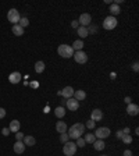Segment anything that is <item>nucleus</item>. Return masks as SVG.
Segmentation results:
<instances>
[{
  "instance_id": "obj_29",
  "label": "nucleus",
  "mask_w": 139,
  "mask_h": 156,
  "mask_svg": "<svg viewBox=\"0 0 139 156\" xmlns=\"http://www.w3.org/2000/svg\"><path fill=\"white\" fill-rule=\"evenodd\" d=\"M85 143H86V142H85L84 138H81V137H79V138H76V143H75L76 148H84Z\"/></svg>"
},
{
  "instance_id": "obj_37",
  "label": "nucleus",
  "mask_w": 139,
  "mask_h": 156,
  "mask_svg": "<svg viewBox=\"0 0 139 156\" xmlns=\"http://www.w3.org/2000/svg\"><path fill=\"white\" fill-rule=\"evenodd\" d=\"M6 116V110L3 107H0V118H3Z\"/></svg>"
},
{
  "instance_id": "obj_1",
  "label": "nucleus",
  "mask_w": 139,
  "mask_h": 156,
  "mask_svg": "<svg viewBox=\"0 0 139 156\" xmlns=\"http://www.w3.org/2000/svg\"><path fill=\"white\" fill-rule=\"evenodd\" d=\"M67 134L71 139L79 138L82 134H85V124H82V123H75L74 126H71L70 128H68Z\"/></svg>"
},
{
  "instance_id": "obj_16",
  "label": "nucleus",
  "mask_w": 139,
  "mask_h": 156,
  "mask_svg": "<svg viewBox=\"0 0 139 156\" xmlns=\"http://www.w3.org/2000/svg\"><path fill=\"white\" fill-rule=\"evenodd\" d=\"M25 151V145L22 141H17V142L14 143V152L15 153H22V152Z\"/></svg>"
},
{
  "instance_id": "obj_11",
  "label": "nucleus",
  "mask_w": 139,
  "mask_h": 156,
  "mask_svg": "<svg viewBox=\"0 0 139 156\" xmlns=\"http://www.w3.org/2000/svg\"><path fill=\"white\" fill-rule=\"evenodd\" d=\"M126 113H128L129 116H136L139 113V106L135 103H129L126 106Z\"/></svg>"
},
{
  "instance_id": "obj_40",
  "label": "nucleus",
  "mask_w": 139,
  "mask_h": 156,
  "mask_svg": "<svg viewBox=\"0 0 139 156\" xmlns=\"http://www.w3.org/2000/svg\"><path fill=\"white\" fill-rule=\"evenodd\" d=\"M122 135H124V134H122V130H118L117 131V138H121Z\"/></svg>"
},
{
  "instance_id": "obj_12",
  "label": "nucleus",
  "mask_w": 139,
  "mask_h": 156,
  "mask_svg": "<svg viewBox=\"0 0 139 156\" xmlns=\"http://www.w3.org/2000/svg\"><path fill=\"white\" fill-rule=\"evenodd\" d=\"M61 92V95L64 96V98H67V99H70V98H72V96H74V88L72 87H65L63 89V91H60Z\"/></svg>"
},
{
  "instance_id": "obj_27",
  "label": "nucleus",
  "mask_w": 139,
  "mask_h": 156,
  "mask_svg": "<svg viewBox=\"0 0 139 156\" xmlns=\"http://www.w3.org/2000/svg\"><path fill=\"white\" fill-rule=\"evenodd\" d=\"M85 142H88V143H93L95 141H96V137H95V134H86L85 135Z\"/></svg>"
},
{
  "instance_id": "obj_14",
  "label": "nucleus",
  "mask_w": 139,
  "mask_h": 156,
  "mask_svg": "<svg viewBox=\"0 0 139 156\" xmlns=\"http://www.w3.org/2000/svg\"><path fill=\"white\" fill-rule=\"evenodd\" d=\"M20 127H21V123L18 121V120H13V121L10 123V132H18L20 131Z\"/></svg>"
},
{
  "instance_id": "obj_21",
  "label": "nucleus",
  "mask_w": 139,
  "mask_h": 156,
  "mask_svg": "<svg viewBox=\"0 0 139 156\" xmlns=\"http://www.w3.org/2000/svg\"><path fill=\"white\" fill-rule=\"evenodd\" d=\"M110 13H111V15H118V14L121 13V9H120V6H117V4H111L110 6Z\"/></svg>"
},
{
  "instance_id": "obj_28",
  "label": "nucleus",
  "mask_w": 139,
  "mask_h": 156,
  "mask_svg": "<svg viewBox=\"0 0 139 156\" xmlns=\"http://www.w3.org/2000/svg\"><path fill=\"white\" fill-rule=\"evenodd\" d=\"M121 139H122V142L125 143V145H128V143L132 142V137H131V134H124L121 137Z\"/></svg>"
},
{
  "instance_id": "obj_15",
  "label": "nucleus",
  "mask_w": 139,
  "mask_h": 156,
  "mask_svg": "<svg viewBox=\"0 0 139 156\" xmlns=\"http://www.w3.org/2000/svg\"><path fill=\"white\" fill-rule=\"evenodd\" d=\"M22 142H24L25 146H34L35 143H36V139H35L34 137H31V135H26V137H24Z\"/></svg>"
},
{
  "instance_id": "obj_24",
  "label": "nucleus",
  "mask_w": 139,
  "mask_h": 156,
  "mask_svg": "<svg viewBox=\"0 0 139 156\" xmlns=\"http://www.w3.org/2000/svg\"><path fill=\"white\" fill-rule=\"evenodd\" d=\"M78 35H79V38H86V36H88V28H86V26H81L79 25V28H78Z\"/></svg>"
},
{
  "instance_id": "obj_7",
  "label": "nucleus",
  "mask_w": 139,
  "mask_h": 156,
  "mask_svg": "<svg viewBox=\"0 0 139 156\" xmlns=\"http://www.w3.org/2000/svg\"><path fill=\"white\" fill-rule=\"evenodd\" d=\"M74 59H75L76 63H79V64H84V63H86L88 61V56H86V53L82 52V50H78V52L74 53Z\"/></svg>"
},
{
  "instance_id": "obj_25",
  "label": "nucleus",
  "mask_w": 139,
  "mask_h": 156,
  "mask_svg": "<svg viewBox=\"0 0 139 156\" xmlns=\"http://www.w3.org/2000/svg\"><path fill=\"white\" fill-rule=\"evenodd\" d=\"M35 71L38 74L43 73L45 71V63L43 61H36V64H35Z\"/></svg>"
},
{
  "instance_id": "obj_13",
  "label": "nucleus",
  "mask_w": 139,
  "mask_h": 156,
  "mask_svg": "<svg viewBox=\"0 0 139 156\" xmlns=\"http://www.w3.org/2000/svg\"><path fill=\"white\" fill-rule=\"evenodd\" d=\"M20 79H21V74L18 73V71H14V73H11L9 75V81L11 84H18Z\"/></svg>"
},
{
  "instance_id": "obj_8",
  "label": "nucleus",
  "mask_w": 139,
  "mask_h": 156,
  "mask_svg": "<svg viewBox=\"0 0 139 156\" xmlns=\"http://www.w3.org/2000/svg\"><path fill=\"white\" fill-rule=\"evenodd\" d=\"M78 22L81 24V26L90 25V22H92V17H90V14H88V13L81 14V17H79V20H78Z\"/></svg>"
},
{
  "instance_id": "obj_18",
  "label": "nucleus",
  "mask_w": 139,
  "mask_h": 156,
  "mask_svg": "<svg viewBox=\"0 0 139 156\" xmlns=\"http://www.w3.org/2000/svg\"><path fill=\"white\" fill-rule=\"evenodd\" d=\"M106 146V143L103 142V139H96L95 142H93V148L96 149V151H103Z\"/></svg>"
},
{
  "instance_id": "obj_33",
  "label": "nucleus",
  "mask_w": 139,
  "mask_h": 156,
  "mask_svg": "<svg viewBox=\"0 0 139 156\" xmlns=\"http://www.w3.org/2000/svg\"><path fill=\"white\" fill-rule=\"evenodd\" d=\"M71 26L72 28H75V29H78V28H79V22H78V20H74V21L71 22Z\"/></svg>"
},
{
  "instance_id": "obj_23",
  "label": "nucleus",
  "mask_w": 139,
  "mask_h": 156,
  "mask_svg": "<svg viewBox=\"0 0 139 156\" xmlns=\"http://www.w3.org/2000/svg\"><path fill=\"white\" fill-rule=\"evenodd\" d=\"M54 114H56V117L61 118V117H64V114H65V109H64L63 106H59V107H56V109H54Z\"/></svg>"
},
{
  "instance_id": "obj_20",
  "label": "nucleus",
  "mask_w": 139,
  "mask_h": 156,
  "mask_svg": "<svg viewBox=\"0 0 139 156\" xmlns=\"http://www.w3.org/2000/svg\"><path fill=\"white\" fill-rule=\"evenodd\" d=\"M74 95H75V98H74V99H76L78 102H79V100H84L85 98H86V93H85V91H82V89H79V91H75V92H74Z\"/></svg>"
},
{
  "instance_id": "obj_5",
  "label": "nucleus",
  "mask_w": 139,
  "mask_h": 156,
  "mask_svg": "<svg viewBox=\"0 0 139 156\" xmlns=\"http://www.w3.org/2000/svg\"><path fill=\"white\" fill-rule=\"evenodd\" d=\"M110 135V128L109 127H99L95 132V137L97 139H103V138H107Z\"/></svg>"
},
{
  "instance_id": "obj_39",
  "label": "nucleus",
  "mask_w": 139,
  "mask_h": 156,
  "mask_svg": "<svg viewBox=\"0 0 139 156\" xmlns=\"http://www.w3.org/2000/svg\"><path fill=\"white\" fill-rule=\"evenodd\" d=\"M124 100H125V103H126V104H129V103H132V102H131V100H132V99H131L129 96H126V98H125V99H124Z\"/></svg>"
},
{
  "instance_id": "obj_4",
  "label": "nucleus",
  "mask_w": 139,
  "mask_h": 156,
  "mask_svg": "<svg viewBox=\"0 0 139 156\" xmlns=\"http://www.w3.org/2000/svg\"><path fill=\"white\" fill-rule=\"evenodd\" d=\"M63 152L65 156H74L76 152V145L75 142H65L63 146Z\"/></svg>"
},
{
  "instance_id": "obj_26",
  "label": "nucleus",
  "mask_w": 139,
  "mask_h": 156,
  "mask_svg": "<svg viewBox=\"0 0 139 156\" xmlns=\"http://www.w3.org/2000/svg\"><path fill=\"white\" fill-rule=\"evenodd\" d=\"M18 22H20L18 25L21 26V28H25V26H28V25H29V20H28L26 17H21Z\"/></svg>"
},
{
  "instance_id": "obj_9",
  "label": "nucleus",
  "mask_w": 139,
  "mask_h": 156,
  "mask_svg": "<svg viewBox=\"0 0 139 156\" xmlns=\"http://www.w3.org/2000/svg\"><path fill=\"white\" fill-rule=\"evenodd\" d=\"M65 104H67V109H70L71 112H75V110H78V107H79V102L76 99H74V98H70V99L65 102Z\"/></svg>"
},
{
  "instance_id": "obj_6",
  "label": "nucleus",
  "mask_w": 139,
  "mask_h": 156,
  "mask_svg": "<svg viewBox=\"0 0 139 156\" xmlns=\"http://www.w3.org/2000/svg\"><path fill=\"white\" fill-rule=\"evenodd\" d=\"M7 18H9V21L10 22H13L14 25L17 24L18 21H20V13H18L15 9H11V10H9V13H7Z\"/></svg>"
},
{
  "instance_id": "obj_36",
  "label": "nucleus",
  "mask_w": 139,
  "mask_h": 156,
  "mask_svg": "<svg viewBox=\"0 0 139 156\" xmlns=\"http://www.w3.org/2000/svg\"><path fill=\"white\" fill-rule=\"evenodd\" d=\"M132 70H134V71H138V70H139V65H138V61H135L134 64H132Z\"/></svg>"
},
{
  "instance_id": "obj_42",
  "label": "nucleus",
  "mask_w": 139,
  "mask_h": 156,
  "mask_svg": "<svg viewBox=\"0 0 139 156\" xmlns=\"http://www.w3.org/2000/svg\"><path fill=\"white\" fill-rule=\"evenodd\" d=\"M101 156H107V155H101Z\"/></svg>"
},
{
  "instance_id": "obj_17",
  "label": "nucleus",
  "mask_w": 139,
  "mask_h": 156,
  "mask_svg": "<svg viewBox=\"0 0 139 156\" xmlns=\"http://www.w3.org/2000/svg\"><path fill=\"white\" fill-rule=\"evenodd\" d=\"M56 130H57V132H60V134H63V132H67V124L64 121H57V124H56Z\"/></svg>"
},
{
  "instance_id": "obj_34",
  "label": "nucleus",
  "mask_w": 139,
  "mask_h": 156,
  "mask_svg": "<svg viewBox=\"0 0 139 156\" xmlns=\"http://www.w3.org/2000/svg\"><path fill=\"white\" fill-rule=\"evenodd\" d=\"M96 26H95V25H90V26H89V29H88V34H95V32H96Z\"/></svg>"
},
{
  "instance_id": "obj_30",
  "label": "nucleus",
  "mask_w": 139,
  "mask_h": 156,
  "mask_svg": "<svg viewBox=\"0 0 139 156\" xmlns=\"http://www.w3.org/2000/svg\"><path fill=\"white\" fill-rule=\"evenodd\" d=\"M68 139H70V137H68V134H67V132H63V134L60 135V141H61L63 143L68 142Z\"/></svg>"
},
{
  "instance_id": "obj_19",
  "label": "nucleus",
  "mask_w": 139,
  "mask_h": 156,
  "mask_svg": "<svg viewBox=\"0 0 139 156\" xmlns=\"http://www.w3.org/2000/svg\"><path fill=\"white\" fill-rule=\"evenodd\" d=\"M11 31H13V34L15 35V36H21V35H24V28H21V26L18 25V24L13 25Z\"/></svg>"
},
{
  "instance_id": "obj_31",
  "label": "nucleus",
  "mask_w": 139,
  "mask_h": 156,
  "mask_svg": "<svg viewBox=\"0 0 139 156\" xmlns=\"http://www.w3.org/2000/svg\"><path fill=\"white\" fill-rule=\"evenodd\" d=\"M85 128H89V130L95 128V121H93V120H88V121H86V126H85Z\"/></svg>"
},
{
  "instance_id": "obj_2",
  "label": "nucleus",
  "mask_w": 139,
  "mask_h": 156,
  "mask_svg": "<svg viewBox=\"0 0 139 156\" xmlns=\"http://www.w3.org/2000/svg\"><path fill=\"white\" fill-rule=\"evenodd\" d=\"M57 52H59V54L61 57H64V59H70V57L74 56V50H72V48L70 46V45H60L59 49H57Z\"/></svg>"
},
{
  "instance_id": "obj_38",
  "label": "nucleus",
  "mask_w": 139,
  "mask_h": 156,
  "mask_svg": "<svg viewBox=\"0 0 139 156\" xmlns=\"http://www.w3.org/2000/svg\"><path fill=\"white\" fill-rule=\"evenodd\" d=\"M124 156H132V152L129 149H126V151H124Z\"/></svg>"
},
{
  "instance_id": "obj_22",
  "label": "nucleus",
  "mask_w": 139,
  "mask_h": 156,
  "mask_svg": "<svg viewBox=\"0 0 139 156\" xmlns=\"http://www.w3.org/2000/svg\"><path fill=\"white\" fill-rule=\"evenodd\" d=\"M72 50L74 52H78V50H82V48H84V42L82 40H75L74 43H72Z\"/></svg>"
},
{
  "instance_id": "obj_41",
  "label": "nucleus",
  "mask_w": 139,
  "mask_h": 156,
  "mask_svg": "<svg viewBox=\"0 0 139 156\" xmlns=\"http://www.w3.org/2000/svg\"><path fill=\"white\" fill-rule=\"evenodd\" d=\"M122 134H129V128H124V130H122Z\"/></svg>"
},
{
  "instance_id": "obj_32",
  "label": "nucleus",
  "mask_w": 139,
  "mask_h": 156,
  "mask_svg": "<svg viewBox=\"0 0 139 156\" xmlns=\"http://www.w3.org/2000/svg\"><path fill=\"white\" fill-rule=\"evenodd\" d=\"M24 137H25V135L22 134L21 131H18V132H15V138H17V141H22V139H24Z\"/></svg>"
},
{
  "instance_id": "obj_3",
  "label": "nucleus",
  "mask_w": 139,
  "mask_h": 156,
  "mask_svg": "<svg viewBox=\"0 0 139 156\" xmlns=\"http://www.w3.org/2000/svg\"><path fill=\"white\" fill-rule=\"evenodd\" d=\"M117 26V18L113 17V15H109V17L104 18V21H103V28L104 29H114Z\"/></svg>"
},
{
  "instance_id": "obj_10",
  "label": "nucleus",
  "mask_w": 139,
  "mask_h": 156,
  "mask_svg": "<svg viewBox=\"0 0 139 156\" xmlns=\"http://www.w3.org/2000/svg\"><path fill=\"white\" fill-rule=\"evenodd\" d=\"M101 118H103V112H101L100 109H95V110H92V113H90V120H93V121H100Z\"/></svg>"
},
{
  "instance_id": "obj_35",
  "label": "nucleus",
  "mask_w": 139,
  "mask_h": 156,
  "mask_svg": "<svg viewBox=\"0 0 139 156\" xmlns=\"http://www.w3.org/2000/svg\"><path fill=\"white\" fill-rule=\"evenodd\" d=\"M1 134L4 135V137H7V135L10 134V128H7V127H4V128L1 130Z\"/></svg>"
}]
</instances>
